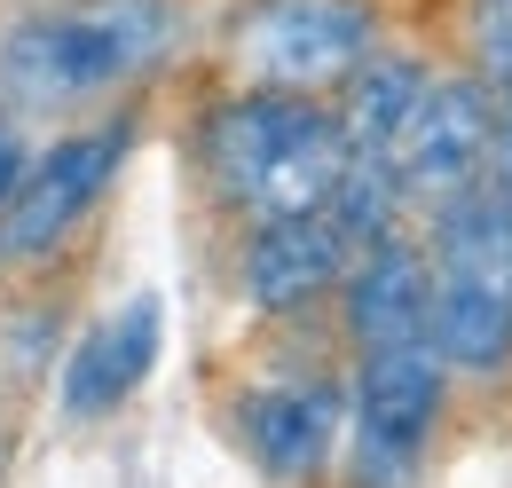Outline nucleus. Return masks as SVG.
Instances as JSON below:
<instances>
[{
  "mask_svg": "<svg viewBox=\"0 0 512 488\" xmlns=\"http://www.w3.org/2000/svg\"><path fill=\"white\" fill-rule=\"evenodd\" d=\"M174 48V0H48L0 32V103L16 119H79Z\"/></svg>",
  "mask_w": 512,
  "mask_h": 488,
  "instance_id": "f257e3e1",
  "label": "nucleus"
},
{
  "mask_svg": "<svg viewBox=\"0 0 512 488\" xmlns=\"http://www.w3.org/2000/svg\"><path fill=\"white\" fill-rule=\"evenodd\" d=\"M347 126L331 111V95H292V87H237L197 119V166L213 197L237 221L268 213H308L331 205V189L347 174Z\"/></svg>",
  "mask_w": 512,
  "mask_h": 488,
  "instance_id": "f03ea898",
  "label": "nucleus"
},
{
  "mask_svg": "<svg viewBox=\"0 0 512 488\" xmlns=\"http://www.w3.org/2000/svg\"><path fill=\"white\" fill-rule=\"evenodd\" d=\"M426 331L457 386L512 370V189L473 182L426 213Z\"/></svg>",
  "mask_w": 512,
  "mask_h": 488,
  "instance_id": "7ed1b4c3",
  "label": "nucleus"
},
{
  "mask_svg": "<svg viewBox=\"0 0 512 488\" xmlns=\"http://www.w3.org/2000/svg\"><path fill=\"white\" fill-rule=\"evenodd\" d=\"M449 363L434 339H386L355 347L347 370V433H339V473L347 488H418L449 410Z\"/></svg>",
  "mask_w": 512,
  "mask_h": 488,
  "instance_id": "20e7f679",
  "label": "nucleus"
},
{
  "mask_svg": "<svg viewBox=\"0 0 512 488\" xmlns=\"http://www.w3.org/2000/svg\"><path fill=\"white\" fill-rule=\"evenodd\" d=\"M379 48V0H245L229 16V63L245 87L339 95V79Z\"/></svg>",
  "mask_w": 512,
  "mask_h": 488,
  "instance_id": "39448f33",
  "label": "nucleus"
},
{
  "mask_svg": "<svg viewBox=\"0 0 512 488\" xmlns=\"http://www.w3.org/2000/svg\"><path fill=\"white\" fill-rule=\"evenodd\" d=\"M489 150H497V87L457 63L418 87V103L379 150V166L402 197V213H434L473 182H489Z\"/></svg>",
  "mask_w": 512,
  "mask_h": 488,
  "instance_id": "423d86ee",
  "label": "nucleus"
},
{
  "mask_svg": "<svg viewBox=\"0 0 512 488\" xmlns=\"http://www.w3.org/2000/svg\"><path fill=\"white\" fill-rule=\"evenodd\" d=\"M237 449L276 488H316L339 473V433H347V378L331 370H276L229 402Z\"/></svg>",
  "mask_w": 512,
  "mask_h": 488,
  "instance_id": "0eeeda50",
  "label": "nucleus"
},
{
  "mask_svg": "<svg viewBox=\"0 0 512 488\" xmlns=\"http://www.w3.org/2000/svg\"><path fill=\"white\" fill-rule=\"evenodd\" d=\"M134 142V119H95V126H71L64 142L32 150V174L16 189V205L0 213V252L8 260H40L95 213V197L111 189L119 158Z\"/></svg>",
  "mask_w": 512,
  "mask_h": 488,
  "instance_id": "6e6552de",
  "label": "nucleus"
},
{
  "mask_svg": "<svg viewBox=\"0 0 512 488\" xmlns=\"http://www.w3.org/2000/svg\"><path fill=\"white\" fill-rule=\"evenodd\" d=\"M355 244L331 221V205H308V213H268V221H245V244H237V284L260 315H308L339 292Z\"/></svg>",
  "mask_w": 512,
  "mask_h": 488,
  "instance_id": "1a4fd4ad",
  "label": "nucleus"
},
{
  "mask_svg": "<svg viewBox=\"0 0 512 488\" xmlns=\"http://www.w3.org/2000/svg\"><path fill=\"white\" fill-rule=\"evenodd\" d=\"M339 331H347V355L355 347H386V339H434L426 331V244L410 229L363 244L339 276Z\"/></svg>",
  "mask_w": 512,
  "mask_h": 488,
  "instance_id": "9d476101",
  "label": "nucleus"
},
{
  "mask_svg": "<svg viewBox=\"0 0 512 488\" xmlns=\"http://www.w3.org/2000/svg\"><path fill=\"white\" fill-rule=\"evenodd\" d=\"M158 339H166V307L150 300V292H142V300H127L111 323H95V331L79 339L71 370H64V410H71V418H111L134 386L150 378Z\"/></svg>",
  "mask_w": 512,
  "mask_h": 488,
  "instance_id": "9b49d317",
  "label": "nucleus"
},
{
  "mask_svg": "<svg viewBox=\"0 0 512 488\" xmlns=\"http://www.w3.org/2000/svg\"><path fill=\"white\" fill-rule=\"evenodd\" d=\"M426 79H434L426 56L371 48V56L339 79V95H331V111H339V126H347V150H355V158H379L386 142H394V126L410 119V103H418Z\"/></svg>",
  "mask_w": 512,
  "mask_h": 488,
  "instance_id": "f8f14e48",
  "label": "nucleus"
},
{
  "mask_svg": "<svg viewBox=\"0 0 512 488\" xmlns=\"http://www.w3.org/2000/svg\"><path fill=\"white\" fill-rule=\"evenodd\" d=\"M449 32H457V63L473 79H489V87L512 79V0H457Z\"/></svg>",
  "mask_w": 512,
  "mask_h": 488,
  "instance_id": "ddd939ff",
  "label": "nucleus"
},
{
  "mask_svg": "<svg viewBox=\"0 0 512 488\" xmlns=\"http://www.w3.org/2000/svg\"><path fill=\"white\" fill-rule=\"evenodd\" d=\"M24 174H32V119H16V111L0 103V213L16 205Z\"/></svg>",
  "mask_w": 512,
  "mask_h": 488,
  "instance_id": "4468645a",
  "label": "nucleus"
},
{
  "mask_svg": "<svg viewBox=\"0 0 512 488\" xmlns=\"http://www.w3.org/2000/svg\"><path fill=\"white\" fill-rule=\"evenodd\" d=\"M489 182L512 189V79L497 87V150H489Z\"/></svg>",
  "mask_w": 512,
  "mask_h": 488,
  "instance_id": "2eb2a0df",
  "label": "nucleus"
},
{
  "mask_svg": "<svg viewBox=\"0 0 512 488\" xmlns=\"http://www.w3.org/2000/svg\"><path fill=\"white\" fill-rule=\"evenodd\" d=\"M16 8H48V0H16Z\"/></svg>",
  "mask_w": 512,
  "mask_h": 488,
  "instance_id": "dca6fc26",
  "label": "nucleus"
}]
</instances>
